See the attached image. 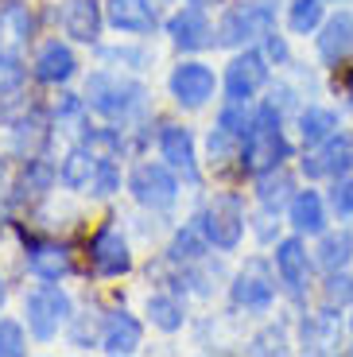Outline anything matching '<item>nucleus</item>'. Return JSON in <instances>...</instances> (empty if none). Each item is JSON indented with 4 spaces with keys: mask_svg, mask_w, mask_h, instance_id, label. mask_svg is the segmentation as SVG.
<instances>
[{
    "mask_svg": "<svg viewBox=\"0 0 353 357\" xmlns=\"http://www.w3.org/2000/svg\"><path fill=\"white\" fill-rule=\"evenodd\" d=\"M292 155V144L283 140V121L280 109L272 101H264L260 109H253L245 136H241V152H237V167L245 175H264V171L280 167Z\"/></svg>",
    "mask_w": 353,
    "mask_h": 357,
    "instance_id": "1",
    "label": "nucleus"
},
{
    "mask_svg": "<svg viewBox=\"0 0 353 357\" xmlns=\"http://www.w3.org/2000/svg\"><path fill=\"white\" fill-rule=\"evenodd\" d=\"M190 4H198V8H206V4H218V0H190Z\"/></svg>",
    "mask_w": 353,
    "mask_h": 357,
    "instance_id": "43",
    "label": "nucleus"
},
{
    "mask_svg": "<svg viewBox=\"0 0 353 357\" xmlns=\"http://www.w3.org/2000/svg\"><path fill=\"white\" fill-rule=\"evenodd\" d=\"M140 338H144V326L136 314L128 311H113L105 319V326H101V349L105 354H136L140 349Z\"/></svg>",
    "mask_w": 353,
    "mask_h": 357,
    "instance_id": "20",
    "label": "nucleus"
},
{
    "mask_svg": "<svg viewBox=\"0 0 353 357\" xmlns=\"http://www.w3.org/2000/svg\"><path fill=\"white\" fill-rule=\"evenodd\" d=\"M330 206H334L342 218H353V178H334V190H330Z\"/></svg>",
    "mask_w": 353,
    "mask_h": 357,
    "instance_id": "39",
    "label": "nucleus"
},
{
    "mask_svg": "<svg viewBox=\"0 0 353 357\" xmlns=\"http://www.w3.org/2000/svg\"><path fill=\"white\" fill-rule=\"evenodd\" d=\"M353 260V233L350 229H338V233H322L318 241V264L326 272H338Z\"/></svg>",
    "mask_w": 353,
    "mask_h": 357,
    "instance_id": "30",
    "label": "nucleus"
},
{
    "mask_svg": "<svg viewBox=\"0 0 353 357\" xmlns=\"http://www.w3.org/2000/svg\"><path fill=\"white\" fill-rule=\"evenodd\" d=\"M292 198L295 195H292V175H287V171L272 167V171H264V175H256V202L264 206L268 214H280Z\"/></svg>",
    "mask_w": 353,
    "mask_h": 357,
    "instance_id": "25",
    "label": "nucleus"
},
{
    "mask_svg": "<svg viewBox=\"0 0 353 357\" xmlns=\"http://www.w3.org/2000/svg\"><path fill=\"white\" fill-rule=\"evenodd\" d=\"M276 276L283 280V287L292 295H303V287L310 280V257H307V245H303L299 233L276 241Z\"/></svg>",
    "mask_w": 353,
    "mask_h": 357,
    "instance_id": "14",
    "label": "nucleus"
},
{
    "mask_svg": "<svg viewBox=\"0 0 353 357\" xmlns=\"http://www.w3.org/2000/svg\"><path fill=\"white\" fill-rule=\"evenodd\" d=\"M264 54L272 59L276 66H283L287 59H292V54H287V43H283V36H276V27H272V31L264 36Z\"/></svg>",
    "mask_w": 353,
    "mask_h": 357,
    "instance_id": "41",
    "label": "nucleus"
},
{
    "mask_svg": "<svg viewBox=\"0 0 353 357\" xmlns=\"http://www.w3.org/2000/svg\"><path fill=\"white\" fill-rule=\"evenodd\" d=\"M292 346V342H287V331H283V326H264V331L256 334L253 342H248V349H253V354H283V349Z\"/></svg>",
    "mask_w": 353,
    "mask_h": 357,
    "instance_id": "34",
    "label": "nucleus"
},
{
    "mask_svg": "<svg viewBox=\"0 0 353 357\" xmlns=\"http://www.w3.org/2000/svg\"><path fill=\"white\" fill-rule=\"evenodd\" d=\"M144 314H148V322L156 326V331H163V334L183 331V322H186V311H183V303H179L175 295H148Z\"/></svg>",
    "mask_w": 353,
    "mask_h": 357,
    "instance_id": "28",
    "label": "nucleus"
},
{
    "mask_svg": "<svg viewBox=\"0 0 353 357\" xmlns=\"http://www.w3.org/2000/svg\"><path fill=\"white\" fill-rule=\"evenodd\" d=\"M86 105H89L86 98L62 93L59 105H54V121H59V125H70V128H82V113H86Z\"/></svg>",
    "mask_w": 353,
    "mask_h": 357,
    "instance_id": "37",
    "label": "nucleus"
},
{
    "mask_svg": "<svg viewBox=\"0 0 353 357\" xmlns=\"http://www.w3.org/2000/svg\"><path fill=\"white\" fill-rule=\"evenodd\" d=\"M322 307H330V311L353 307V276H345L342 268H338V272H330L326 284H322Z\"/></svg>",
    "mask_w": 353,
    "mask_h": 357,
    "instance_id": "33",
    "label": "nucleus"
},
{
    "mask_svg": "<svg viewBox=\"0 0 353 357\" xmlns=\"http://www.w3.org/2000/svg\"><path fill=\"white\" fill-rule=\"evenodd\" d=\"M121 190V171H117V163L109 160V155H101V167H98V178H93V190L89 195H98V198H109Z\"/></svg>",
    "mask_w": 353,
    "mask_h": 357,
    "instance_id": "38",
    "label": "nucleus"
},
{
    "mask_svg": "<svg viewBox=\"0 0 353 357\" xmlns=\"http://www.w3.org/2000/svg\"><path fill=\"white\" fill-rule=\"evenodd\" d=\"M101 59H105V63H136V66L148 63L144 51H128V47H101Z\"/></svg>",
    "mask_w": 353,
    "mask_h": 357,
    "instance_id": "40",
    "label": "nucleus"
},
{
    "mask_svg": "<svg viewBox=\"0 0 353 357\" xmlns=\"http://www.w3.org/2000/svg\"><path fill=\"white\" fill-rule=\"evenodd\" d=\"M350 331H353V314H350Z\"/></svg>",
    "mask_w": 353,
    "mask_h": 357,
    "instance_id": "45",
    "label": "nucleus"
},
{
    "mask_svg": "<svg viewBox=\"0 0 353 357\" xmlns=\"http://www.w3.org/2000/svg\"><path fill=\"white\" fill-rule=\"evenodd\" d=\"M98 167H101V155L89 148V144H82V148H70L66 152V160H62L59 167V183L66 190H93V178H98Z\"/></svg>",
    "mask_w": 353,
    "mask_h": 357,
    "instance_id": "21",
    "label": "nucleus"
},
{
    "mask_svg": "<svg viewBox=\"0 0 353 357\" xmlns=\"http://www.w3.org/2000/svg\"><path fill=\"white\" fill-rule=\"evenodd\" d=\"M27 36H31V12L24 4H4L0 8V51L20 54Z\"/></svg>",
    "mask_w": 353,
    "mask_h": 357,
    "instance_id": "26",
    "label": "nucleus"
},
{
    "mask_svg": "<svg viewBox=\"0 0 353 357\" xmlns=\"http://www.w3.org/2000/svg\"><path fill=\"white\" fill-rule=\"evenodd\" d=\"M12 152L24 155V160H36V155H43L47 140H51V125H47V116L39 113V109H31L27 116H20V121H12Z\"/></svg>",
    "mask_w": 353,
    "mask_h": 357,
    "instance_id": "22",
    "label": "nucleus"
},
{
    "mask_svg": "<svg viewBox=\"0 0 353 357\" xmlns=\"http://www.w3.org/2000/svg\"><path fill=\"white\" fill-rule=\"evenodd\" d=\"M287 222L299 237H322L326 233V202L318 190H299L287 202Z\"/></svg>",
    "mask_w": 353,
    "mask_h": 357,
    "instance_id": "19",
    "label": "nucleus"
},
{
    "mask_svg": "<svg viewBox=\"0 0 353 357\" xmlns=\"http://www.w3.org/2000/svg\"><path fill=\"white\" fill-rule=\"evenodd\" d=\"M89 264H93V272L105 276V280L124 276V272L133 268V252H128V241L121 237V229L101 225V229L93 233V241H89Z\"/></svg>",
    "mask_w": 353,
    "mask_h": 357,
    "instance_id": "11",
    "label": "nucleus"
},
{
    "mask_svg": "<svg viewBox=\"0 0 353 357\" xmlns=\"http://www.w3.org/2000/svg\"><path fill=\"white\" fill-rule=\"evenodd\" d=\"M230 299H233L237 311H248V314L272 311V303H276V276L268 272V264L260 257H253L237 276H233Z\"/></svg>",
    "mask_w": 353,
    "mask_h": 357,
    "instance_id": "6",
    "label": "nucleus"
},
{
    "mask_svg": "<svg viewBox=\"0 0 353 357\" xmlns=\"http://www.w3.org/2000/svg\"><path fill=\"white\" fill-rule=\"evenodd\" d=\"M74 257L66 245L59 241H27V272L36 280H54L59 284L62 276H70Z\"/></svg>",
    "mask_w": 353,
    "mask_h": 357,
    "instance_id": "17",
    "label": "nucleus"
},
{
    "mask_svg": "<svg viewBox=\"0 0 353 357\" xmlns=\"http://www.w3.org/2000/svg\"><path fill=\"white\" fill-rule=\"evenodd\" d=\"M268 74H272V59L264 51H256V47H245L230 63V70H225V101L248 105L268 86Z\"/></svg>",
    "mask_w": 353,
    "mask_h": 357,
    "instance_id": "8",
    "label": "nucleus"
},
{
    "mask_svg": "<svg viewBox=\"0 0 353 357\" xmlns=\"http://www.w3.org/2000/svg\"><path fill=\"white\" fill-rule=\"evenodd\" d=\"M338 132V113L326 105H307L299 109V140L307 144V148H315V144H322L326 136Z\"/></svg>",
    "mask_w": 353,
    "mask_h": 357,
    "instance_id": "27",
    "label": "nucleus"
},
{
    "mask_svg": "<svg viewBox=\"0 0 353 357\" xmlns=\"http://www.w3.org/2000/svg\"><path fill=\"white\" fill-rule=\"evenodd\" d=\"M167 36L179 51H202V47L213 43V27L206 20V12L198 4H190V8H179L167 20Z\"/></svg>",
    "mask_w": 353,
    "mask_h": 357,
    "instance_id": "15",
    "label": "nucleus"
},
{
    "mask_svg": "<svg viewBox=\"0 0 353 357\" xmlns=\"http://www.w3.org/2000/svg\"><path fill=\"white\" fill-rule=\"evenodd\" d=\"M353 54V16L338 12V16L322 20L318 27V59L326 66H342Z\"/></svg>",
    "mask_w": 353,
    "mask_h": 357,
    "instance_id": "18",
    "label": "nucleus"
},
{
    "mask_svg": "<svg viewBox=\"0 0 353 357\" xmlns=\"http://www.w3.org/2000/svg\"><path fill=\"white\" fill-rule=\"evenodd\" d=\"M86 101L93 113L109 116V121H133L144 109V101H148V89L136 78L98 70V74H89V82H86Z\"/></svg>",
    "mask_w": 353,
    "mask_h": 357,
    "instance_id": "2",
    "label": "nucleus"
},
{
    "mask_svg": "<svg viewBox=\"0 0 353 357\" xmlns=\"http://www.w3.org/2000/svg\"><path fill=\"white\" fill-rule=\"evenodd\" d=\"M4 299H8V284H4V276H0V311H4Z\"/></svg>",
    "mask_w": 353,
    "mask_h": 357,
    "instance_id": "42",
    "label": "nucleus"
},
{
    "mask_svg": "<svg viewBox=\"0 0 353 357\" xmlns=\"http://www.w3.org/2000/svg\"><path fill=\"white\" fill-rule=\"evenodd\" d=\"M54 178H59V171H54L51 163L43 160V155H36V160H24V175H20V195H24V198H43L47 190L54 187Z\"/></svg>",
    "mask_w": 353,
    "mask_h": 357,
    "instance_id": "31",
    "label": "nucleus"
},
{
    "mask_svg": "<svg viewBox=\"0 0 353 357\" xmlns=\"http://www.w3.org/2000/svg\"><path fill=\"white\" fill-rule=\"evenodd\" d=\"M276 27V12L264 0H245L233 4L218 24V43L221 47H253L256 39H264Z\"/></svg>",
    "mask_w": 353,
    "mask_h": 357,
    "instance_id": "5",
    "label": "nucleus"
},
{
    "mask_svg": "<svg viewBox=\"0 0 353 357\" xmlns=\"http://www.w3.org/2000/svg\"><path fill=\"white\" fill-rule=\"evenodd\" d=\"M24 86V66H20V54L0 51V93H16Z\"/></svg>",
    "mask_w": 353,
    "mask_h": 357,
    "instance_id": "36",
    "label": "nucleus"
},
{
    "mask_svg": "<svg viewBox=\"0 0 353 357\" xmlns=\"http://www.w3.org/2000/svg\"><path fill=\"white\" fill-rule=\"evenodd\" d=\"M195 222H198V229L206 233L210 249L233 252L241 245V237H245V206L233 195H213Z\"/></svg>",
    "mask_w": 353,
    "mask_h": 357,
    "instance_id": "4",
    "label": "nucleus"
},
{
    "mask_svg": "<svg viewBox=\"0 0 353 357\" xmlns=\"http://www.w3.org/2000/svg\"><path fill=\"white\" fill-rule=\"evenodd\" d=\"M167 89L175 98V105L202 109L213 98V89H218V78H213V70L206 63H179L167 78Z\"/></svg>",
    "mask_w": 353,
    "mask_h": 357,
    "instance_id": "10",
    "label": "nucleus"
},
{
    "mask_svg": "<svg viewBox=\"0 0 353 357\" xmlns=\"http://www.w3.org/2000/svg\"><path fill=\"white\" fill-rule=\"evenodd\" d=\"M62 31L78 43H93L101 36V4L98 0H66L62 4Z\"/></svg>",
    "mask_w": 353,
    "mask_h": 357,
    "instance_id": "23",
    "label": "nucleus"
},
{
    "mask_svg": "<svg viewBox=\"0 0 353 357\" xmlns=\"http://www.w3.org/2000/svg\"><path fill=\"white\" fill-rule=\"evenodd\" d=\"M159 155L163 163L175 167V175H183L186 183H198V155H195V136L183 125H163L159 128Z\"/></svg>",
    "mask_w": 353,
    "mask_h": 357,
    "instance_id": "13",
    "label": "nucleus"
},
{
    "mask_svg": "<svg viewBox=\"0 0 353 357\" xmlns=\"http://www.w3.org/2000/svg\"><path fill=\"white\" fill-rule=\"evenodd\" d=\"M303 175L307 178H342L353 167V136L350 132H334L322 144H315L307 155H303Z\"/></svg>",
    "mask_w": 353,
    "mask_h": 357,
    "instance_id": "9",
    "label": "nucleus"
},
{
    "mask_svg": "<svg viewBox=\"0 0 353 357\" xmlns=\"http://www.w3.org/2000/svg\"><path fill=\"white\" fill-rule=\"evenodd\" d=\"M322 16H326V0H292L287 27H292V36H310L322 27Z\"/></svg>",
    "mask_w": 353,
    "mask_h": 357,
    "instance_id": "32",
    "label": "nucleus"
},
{
    "mask_svg": "<svg viewBox=\"0 0 353 357\" xmlns=\"http://www.w3.org/2000/svg\"><path fill=\"white\" fill-rule=\"evenodd\" d=\"M24 314H27V331L36 334L39 342H51L54 334L74 319V303H70V295L62 291L54 280H43L36 291H27Z\"/></svg>",
    "mask_w": 353,
    "mask_h": 357,
    "instance_id": "3",
    "label": "nucleus"
},
{
    "mask_svg": "<svg viewBox=\"0 0 353 357\" xmlns=\"http://www.w3.org/2000/svg\"><path fill=\"white\" fill-rule=\"evenodd\" d=\"M0 183H4V160H0Z\"/></svg>",
    "mask_w": 353,
    "mask_h": 357,
    "instance_id": "44",
    "label": "nucleus"
},
{
    "mask_svg": "<svg viewBox=\"0 0 353 357\" xmlns=\"http://www.w3.org/2000/svg\"><path fill=\"white\" fill-rule=\"evenodd\" d=\"M206 252H210V241H206V233L198 229V222L183 225V229L171 237V245H167V257L175 260V264H195V260L206 257Z\"/></svg>",
    "mask_w": 353,
    "mask_h": 357,
    "instance_id": "29",
    "label": "nucleus"
},
{
    "mask_svg": "<svg viewBox=\"0 0 353 357\" xmlns=\"http://www.w3.org/2000/svg\"><path fill=\"white\" fill-rule=\"evenodd\" d=\"M31 74H36V82H43V86H66V82L78 74V59H74V51L66 43L47 39V43L39 47V54H36Z\"/></svg>",
    "mask_w": 353,
    "mask_h": 357,
    "instance_id": "16",
    "label": "nucleus"
},
{
    "mask_svg": "<svg viewBox=\"0 0 353 357\" xmlns=\"http://www.w3.org/2000/svg\"><path fill=\"white\" fill-rule=\"evenodd\" d=\"M128 190L148 210H171L179 198V178L171 163H136L128 175Z\"/></svg>",
    "mask_w": 353,
    "mask_h": 357,
    "instance_id": "7",
    "label": "nucleus"
},
{
    "mask_svg": "<svg viewBox=\"0 0 353 357\" xmlns=\"http://www.w3.org/2000/svg\"><path fill=\"white\" fill-rule=\"evenodd\" d=\"M24 349H27L24 326L12 319H0V357H20Z\"/></svg>",
    "mask_w": 353,
    "mask_h": 357,
    "instance_id": "35",
    "label": "nucleus"
},
{
    "mask_svg": "<svg viewBox=\"0 0 353 357\" xmlns=\"http://www.w3.org/2000/svg\"><path fill=\"white\" fill-rule=\"evenodd\" d=\"M299 346L307 354H322V349L338 346V314L330 307H322V314H307L299 322Z\"/></svg>",
    "mask_w": 353,
    "mask_h": 357,
    "instance_id": "24",
    "label": "nucleus"
},
{
    "mask_svg": "<svg viewBox=\"0 0 353 357\" xmlns=\"http://www.w3.org/2000/svg\"><path fill=\"white\" fill-rule=\"evenodd\" d=\"M156 4L159 0H105V20L124 36H148L159 24Z\"/></svg>",
    "mask_w": 353,
    "mask_h": 357,
    "instance_id": "12",
    "label": "nucleus"
}]
</instances>
